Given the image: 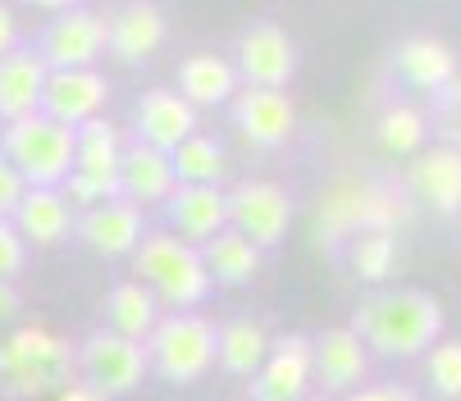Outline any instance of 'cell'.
<instances>
[{
	"label": "cell",
	"instance_id": "cell-14",
	"mask_svg": "<svg viewBox=\"0 0 461 401\" xmlns=\"http://www.w3.org/2000/svg\"><path fill=\"white\" fill-rule=\"evenodd\" d=\"M366 370H370V352L361 347L352 328H324L311 343V383H320L324 392H357Z\"/></svg>",
	"mask_w": 461,
	"mask_h": 401
},
{
	"label": "cell",
	"instance_id": "cell-12",
	"mask_svg": "<svg viewBox=\"0 0 461 401\" xmlns=\"http://www.w3.org/2000/svg\"><path fill=\"white\" fill-rule=\"evenodd\" d=\"M233 128L242 132V142L260 147V151H275L293 138V123L297 110L288 101V92H266V87H242L233 101Z\"/></svg>",
	"mask_w": 461,
	"mask_h": 401
},
{
	"label": "cell",
	"instance_id": "cell-8",
	"mask_svg": "<svg viewBox=\"0 0 461 401\" xmlns=\"http://www.w3.org/2000/svg\"><path fill=\"white\" fill-rule=\"evenodd\" d=\"M74 356H78L83 383H87L96 397H105V401H110V397H128V392L142 383V374L151 370V365H147V347L119 338V333H110V328H96Z\"/></svg>",
	"mask_w": 461,
	"mask_h": 401
},
{
	"label": "cell",
	"instance_id": "cell-35",
	"mask_svg": "<svg viewBox=\"0 0 461 401\" xmlns=\"http://www.w3.org/2000/svg\"><path fill=\"white\" fill-rule=\"evenodd\" d=\"M23 192H28V183L14 174V165H10L5 156H0V219H14Z\"/></svg>",
	"mask_w": 461,
	"mask_h": 401
},
{
	"label": "cell",
	"instance_id": "cell-11",
	"mask_svg": "<svg viewBox=\"0 0 461 401\" xmlns=\"http://www.w3.org/2000/svg\"><path fill=\"white\" fill-rule=\"evenodd\" d=\"M311 392V338L288 333L270 343V356L251 374V401H306Z\"/></svg>",
	"mask_w": 461,
	"mask_h": 401
},
{
	"label": "cell",
	"instance_id": "cell-9",
	"mask_svg": "<svg viewBox=\"0 0 461 401\" xmlns=\"http://www.w3.org/2000/svg\"><path fill=\"white\" fill-rule=\"evenodd\" d=\"M229 200V228L242 233L256 251L266 246H279L288 237V224H293V200L279 183L270 178H256V183H242L233 192H224Z\"/></svg>",
	"mask_w": 461,
	"mask_h": 401
},
{
	"label": "cell",
	"instance_id": "cell-18",
	"mask_svg": "<svg viewBox=\"0 0 461 401\" xmlns=\"http://www.w3.org/2000/svg\"><path fill=\"white\" fill-rule=\"evenodd\" d=\"M165 219L174 224V237H183L187 246H206L215 233L229 228L224 187H174L165 200Z\"/></svg>",
	"mask_w": 461,
	"mask_h": 401
},
{
	"label": "cell",
	"instance_id": "cell-27",
	"mask_svg": "<svg viewBox=\"0 0 461 401\" xmlns=\"http://www.w3.org/2000/svg\"><path fill=\"white\" fill-rule=\"evenodd\" d=\"M196 251H202V264H206L211 283H224V288H242L260 270V251L242 233H233V228L215 233L206 246H196Z\"/></svg>",
	"mask_w": 461,
	"mask_h": 401
},
{
	"label": "cell",
	"instance_id": "cell-24",
	"mask_svg": "<svg viewBox=\"0 0 461 401\" xmlns=\"http://www.w3.org/2000/svg\"><path fill=\"white\" fill-rule=\"evenodd\" d=\"M270 356V333L266 324H256V319H229L215 328V361L224 374H238V379H251L260 365H266Z\"/></svg>",
	"mask_w": 461,
	"mask_h": 401
},
{
	"label": "cell",
	"instance_id": "cell-7",
	"mask_svg": "<svg viewBox=\"0 0 461 401\" xmlns=\"http://www.w3.org/2000/svg\"><path fill=\"white\" fill-rule=\"evenodd\" d=\"M105 50V14L92 5H64L46 19V28L37 32L32 55L46 64L50 74L64 69H96V59Z\"/></svg>",
	"mask_w": 461,
	"mask_h": 401
},
{
	"label": "cell",
	"instance_id": "cell-26",
	"mask_svg": "<svg viewBox=\"0 0 461 401\" xmlns=\"http://www.w3.org/2000/svg\"><path fill=\"white\" fill-rule=\"evenodd\" d=\"M398 74H402L411 87L438 96V92L452 83V74H456V55H452L438 37H407V41L398 46Z\"/></svg>",
	"mask_w": 461,
	"mask_h": 401
},
{
	"label": "cell",
	"instance_id": "cell-25",
	"mask_svg": "<svg viewBox=\"0 0 461 401\" xmlns=\"http://www.w3.org/2000/svg\"><path fill=\"white\" fill-rule=\"evenodd\" d=\"M105 324H110V333H119L128 343H147L151 328L160 324V301L138 279L114 283L105 292Z\"/></svg>",
	"mask_w": 461,
	"mask_h": 401
},
{
	"label": "cell",
	"instance_id": "cell-32",
	"mask_svg": "<svg viewBox=\"0 0 461 401\" xmlns=\"http://www.w3.org/2000/svg\"><path fill=\"white\" fill-rule=\"evenodd\" d=\"M59 192H64V200H69V206H78V215L123 196V192H119V174H92V169H74L69 178L59 183Z\"/></svg>",
	"mask_w": 461,
	"mask_h": 401
},
{
	"label": "cell",
	"instance_id": "cell-28",
	"mask_svg": "<svg viewBox=\"0 0 461 401\" xmlns=\"http://www.w3.org/2000/svg\"><path fill=\"white\" fill-rule=\"evenodd\" d=\"M169 165H174V183L178 187H220V178L229 169V156H224L220 138H211V132H192L178 151H169Z\"/></svg>",
	"mask_w": 461,
	"mask_h": 401
},
{
	"label": "cell",
	"instance_id": "cell-6",
	"mask_svg": "<svg viewBox=\"0 0 461 401\" xmlns=\"http://www.w3.org/2000/svg\"><path fill=\"white\" fill-rule=\"evenodd\" d=\"M142 347H147V365L165 383L187 388L215 365V324L202 310L160 315V324L151 328V338Z\"/></svg>",
	"mask_w": 461,
	"mask_h": 401
},
{
	"label": "cell",
	"instance_id": "cell-15",
	"mask_svg": "<svg viewBox=\"0 0 461 401\" xmlns=\"http://www.w3.org/2000/svg\"><path fill=\"white\" fill-rule=\"evenodd\" d=\"M110 101V83L96 69H64V74H46V92H41V114L78 128L87 119L101 114V105Z\"/></svg>",
	"mask_w": 461,
	"mask_h": 401
},
{
	"label": "cell",
	"instance_id": "cell-39",
	"mask_svg": "<svg viewBox=\"0 0 461 401\" xmlns=\"http://www.w3.org/2000/svg\"><path fill=\"white\" fill-rule=\"evenodd\" d=\"M50 401H105V397H96L87 383H69V388H64V392H55Z\"/></svg>",
	"mask_w": 461,
	"mask_h": 401
},
{
	"label": "cell",
	"instance_id": "cell-3",
	"mask_svg": "<svg viewBox=\"0 0 461 401\" xmlns=\"http://www.w3.org/2000/svg\"><path fill=\"white\" fill-rule=\"evenodd\" d=\"M78 356L46 324H23L0 338V392L14 401H37L69 388Z\"/></svg>",
	"mask_w": 461,
	"mask_h": 401
},
{
	"label": "cell",
	"instance_id": "cell-40",
	"mask_svg": "<svg viewBox=\"0 0 461 401\" xmlns=\"http://www.w3.org/2000/svg\"><path fill=\"white\" fill-rule=\"evenodd\" d=\"M306 401H329V397H306Z\"/></svg>",
	"mask_w": 461,
	"mask_h": 401
},
{
	"label": "cell",
	"instance_id": "cell-10",
	"mask_svg": "<svg viewBox=\"0 0 461 401\" xmlns=\"http://www.w3.org/2000/svg\"><path fill=\"white\" fill-rule=\"evenodd\" d=\"M233 74L247 87H266V92H284L288 78L297 74V46L293 37L275 23V19H256L242 28L238 37V59Z\"/></svg>",
	"mask_w": 461,
	"mask_h": 401
},
{
	"label": "cell",
	"instance_id": "cell-4",
	"mask_svg": "<svg viewBox=\"0 0 461 401\" xmlns=\"http://www.w3.org/2000/svg\"><path fill=\"white\" fill-rule=\"evenodd\" d=\"M133 279L160 301L169 306V315L196 310L211 292V274L202 264V251L187 246L174 233H151L142 237V246L133 251Z\"/></svg>",
	"mask_w": 461,
	"mask_h": 401
},
{
	"label": "cell",
	"instance_id": "cell-13",
	"mask_svg": "<svg viewBox=\"0 0 461 401\" xmlns=\"http://www.w3.org/2000/svg\"><path fill=\"white\" fill-rule=\"evenodd\" d=\"M196 114L174 87H151L142 101H138V110H133V132H138V142L142 147H151V151H178L192 132H196Z\"/></svg>",
	"mask_w": 461,
	"mask_h": 401
},
{
	"label": "cell",
	"instance_id": "cell-16",
	"mask_svg": "<svg viewBox=\"0 0 461 401\" xmlns=\"http://www.w3.org/2000/svg\"><path fill=\"white\" fill-rule=\"evenodd\" d=\"M74 233L87 251L96 255H133L142 246V210L133 200H105V206H92L74 219Z\"/></svg>",
	"mask_w": 461,
	"mask_h": 401
},
{
	"label": "cell",
	"instance_id": "cell-5",
	"mask_svg": "<svg viewBox=\"0 0 461 401\" xmlns=\"http://www.w3.org/2000/svg\"><path fill=\"white\" fill-rule=\"evenodd\" d=\"M0 156L14 165V174L28 187H59L74 174V128H64L46 114H28L19 123H5Z\"/></svg>",
	"mask_w": 461,
	"mask_h": 401
},
{
	"label": "cell",
	"instance_id": "cell-21",
	"mask_svg": "<svg viewBox=\"0 0 461 401\" xmlns=\"http://www.w3.org/2000/svg\"><path fill=\"white\" fill-rule=\"evenodd\" d=\"M174 187L178 183H174V165H169L165 151H151L142 142L123 147V156H119V192H123V200H133V206L142 210V206H156V200H169Z\"/></svg>",
	"mask_w": 461,
	"mask_h": 401
},
{
	"label": "cell",
	"instance_id": "cell-38",
	"mask_svg": "<svg viewBox=\"0 0 461 401\" xmlns=\"http://www.w3.org/2000/svg\"><path fill=\"white\" fill-rule=\"evenodd\" d=\"M10 50H19V14L10 5H0V59Z\"/></svg>",
	"mask_w": 461,
	"mask_h": 401
},
{
	"label": "cell",
	"instance_id": "cell-23",
	"mask_svg": "<svg viewBox=\"0 0 461 401\" xmlns=\"http://www.w3.org/2000/svg\"><path fill=\"white\" fill-rule=\"evenodd\" d=\"M178 96L192 105V110H206V105H229L238 96V74L233 64L215 50H202V55H187L183 69H178Z\"/></svg>",
	"mask_w": 461,
	"mask_h": 401
},
{
	"label": "cell",
	"instance_id": "cell-33",
	"mask_svg": "<svg viewBox=\"0 0 461 401\" xmlns=\"http://www.w3.org/2000/svg\"><path fill=\"white\" fill-rule=\"evenodd\" d=\"M425 356H429V361H425V374H429L434 397H443V401H461V343H456V338L434 343Z\"/></svg>",
	"mask_w": 461,
	"mask_h": 401
},
{
	"label": "cell",
	"instance_id": "cell-30",
	"mask_svg": "<svg viewBox=\"0 0 461 401\" xmlns=\"http://www.w3.org/2000/svg\"><path fill=\"white\" fill-rule=\"evenodd\" d=\"M375 138H379V147L393 151V156H420L429 128H425V114H420L416 105H402V101H398V105H388V110L379 114Z\"/></svg>",
	"mask_w": 461,
	"mask_h": 401
},
{
	"label": "cell",
	"instance_id": "cell-20",
	"mask_svg": "<svg viewBox=\"0 0 461 401\" xmlns=\"http://www.w3.org/2000/svg\"><path fill=\"white\" fill-rule=\"evenodd\" d=\"M46 64L32 55V46H19L0 59V119L19 123L28 114H41V92H46Z\"/></svg>",
	"mask_w": 461,
	"mask_h": 401
},
{
	"label": "cell",
	"instance_id": "cell-1",
	"mask_svg": "<svg viewBox=\"0 0 461 401\" xmlns=\"http://www.w3.org/2000/svg\"><path fill=\"white\" fill-rule=\"evenodd\" d=\"M352 333L361 338L366 352H375L384 361H411L438 343L443 306H438V297H429L420 288L370 292L352 315Z\"/></svg>",
	"mask_w": 461,
	"mask_h": 401
},
{
	"label": "cell",
	"instance_id": "cell-29",
	"mask_svg": "<svg viewBox=\"0 0 461 401\" xmlns=\"http://www.w3.org/2000/svg\"><path fill=\"white\" fill-rule=\"evenodd\" d=\"M119 156H123V142H119V128L110 119H87L74 128V169H92V174H119Z\"/></svg>",
	"mask_w": 461,
	"mask_h": 401
},
{
	"label": "cell",
	"instance_id": "cell-36",
	"mask_svg": "<svg viewBox=\"0 0 461 401\" xmlns=\"http://www.w3.org/2000/svg\"><path fill=\"white\" fill-rule=\"evenodd\" d=\"M348 401H416V392L407 383H366Z\"/></svg>",
	"mask_w": 461,
	"mask_h": 401
},
{
	"label": "cell",
	"instance_id": "cell-19",
	"mask_svg": "<svg viewBox=\"0 0 461 401\" xmlns=\"http://www.w3.org/2000/svg\"><path fill=\"white\" fill-rule=\"evenodd\" d=\"M74 219H78V210L64 200L59 187H28L10 224H14L19 237L32 242V246H59L64 237L74 233Z\"/></svg>",
	"mask_w": 461,
	"mask_h": 401
},
{
	"label": "cell",
	"instance_id": "cell-17",
	"mask_svg": "<svg viewBox=\"0 0 461 401\" xmlns=\"http://www.w3.org/2000/svg\"><path fill=\"white\" fill-rule=\"evenodd\" d=\"M169 37V19L160 5H119L105 14V50L119 64H142L151 59Z\"/></svg>",
	"mask_w": 461,
	"mask_h": 401
},
{
	"label": "cell",
	"instance_id": "cell-31",
	"mask_svg": "<svg viewBox=\"0 0 461 401\" xmlns=\"http://www.w3.org/2000/svg\"><path fill=\"white\" fill-rule=\"evenodd\" d=\"M348 260H352V274L366 279V283H379L393 274L398 264V237L393 233H361L348 242Z\"/></svg>",
	"mask_w": 461,
	"mask_h": 401
},
{
	"label": "cell",
	"instance_id": "cell-34",
	"mask_svg": "<svg viewBox=\"0 0 461 401\" xmlns=\"http://www.w3.org/2000/svg\"><path fill=\"white\" fill-rule=\"evenodd\" d=\"M28 264V242L19 237V228L10 219H0V283H14Z\"/></svg>",
	"mask_w": 461,
	"mask_h": 401
},
{
	"label": "cell",
	"instance_id": "cell-2",
	"mask_svg": "<svg viewBox=\"0 0 461 401\" xmlns=\"http://www.w3.org/2000/svg\"><path fill=\"white\" fill-rule=\"evenodd\" d=\"M407 215H411V206H407L402 192H393L379 178L343 174L315 200V242L320 246H343L361 233H393Z\"/></svg>",
	"mask_w": 461,
	"mask_h": 401
},
{
	"label": "cell",
	"instance_id": "cell-37",
	"mask_svg": "<svg viewBox=\"0 0 461 401\" xmlns=\"http://www.w3.org/2000/svg\"><path fill=\"white\" fill-rule=\"evenodd\" d=\"M23 315V292L14 283H0V328H10Z\"/></svg>",
	"mask_w": 461,
	"mask_h": 401
},
{
	"label": "cell",
	"instance_id": "cell-22",
	"mask_svg": "<svg viewBox=\"0 0 461 401\" xmlns=\"http://www.w3.org/2000/svg\"><path fill=\"white\" fill-rule=\"evenodd\" d=\"M411 187L438 215H461V147H429L411 165Z\"/></svg>",
	"mask_w": 461,
	"mask_h": 401
}]
</instances>
